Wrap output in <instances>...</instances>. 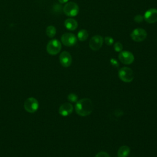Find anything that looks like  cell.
I'll return each mask as SVG.
<instances>
[{"label": "cell", "mask_w": 157, "mask_h": 157, "mask_svg": "<svg viewBox=\"0 0 157 157\" xmlns=\"http://www.w3.org/2000/svg\"><path fill=\"white\" fill-rule=\"evenodd\" d=\"M75 112L81 117H86L91 114L93 110V104L89 98H83L77 101L75 105Z\"/></svg>", "instance_id": "6da1fadb"}, {"label": "cell", "mask_w": 157, "mask_h": 157, "mask_svg": "<svg viewBox=\"0 0 157 157\" xmlns=\"http://www.w3.org/2000/svg\"><path fill=\"white\" fill-rule=\"evenodd\" d=\"M118 77L121 80L126 83L131 82L134 77L132 70L128 67H123L118 71Z\"/></svg>", "instance_id": "7a4b0ae2"}, {"label": "cell", "mask_w": 157, "mask_h": 157, "mask_svg": "<svg viewBox=\"0 0 157 157\" xmlns=\"http://www.w3.org/2000/svg\"><path fill=\"white\" fill-rule=\"evenodd\" d=\"M64 14L68 17H75L79 12V7L78 5L74 2H67L63 9Z\"/></svg>", "instance_id": "3957f363"}, {"label": "cell", "mask_w": 157, "mask_h": 157, "mask_svg": "<svg viewBox=\"0 0 157 157\" xmlns=\"http://www.w3.org/2000/svg\"><path fill=\"white\" fill-rule=\"evenodd\" d=\"M39 107L38 101L33 97L27 98L24 102V108L27 112L34 113L38 110Z\"/></svg>", "instance_id": "277c9868"}, {"label": "cell", "mask_w": 157, "mask_h": 157, "mask_svg": "<svg viewBox=\"0 0 157 157\" xmlns=\"http://www.w3.org/2000/svg\"><path fill=\"white\" fill-rule=\"evenodd\" d=\"M61 49V42L55 39L50 40L47 45V52L48 54L51 55H57Z\"/></svg>", "instance_id": "5b68a950"}, {"label": "cell", "mask_w": 157, "mask_h": 157, "mask_svg": "<svg viewBox=\"0 0 157 157\" xmlns=\"http://www.w3.org/2000/svg\"><path fill=\"white\" fill-rule=\"evenodd\" d=\"M131 39L135 42H142L144 40L147 36V33L143 28H138L134 29L130 34Z\"/></svg>", "instance_id": "8992f818"}, {"label": "cell", "mask_w": 157, "mask_h": 157, "mask_svg": "<svg viewBox=\"0 0 157 157\" xmlns=\"http://www.w3.org/2000/svg\"><path fill=\"white\" fill-rule=\"evenodd\" d=\"M61 40L63 44L67 47L74 46L77 42L76 36L74 34L69 33L63 34L61 37Z\"/></svg>", "instance_id": "52a82bcc"}, {"label": "cell", "mask_w": 157, "mask_h": 157, "mask_svg": "<svg viewBox=\"0 0 157 157\" xmlns=\"http://www.w3.org/2000/svg\"><path fill=\"white\" fill-rule=\"evenodd\" d=\"M104 42V39L102 36L99 35H95L93 36L89 42L90 48L94 51H97L99 50Z\"/></svg>", "instance_id": "ba28073f"}, {"label": "cell", "mask_w": 157, "mask_h": 157, "mask_svg": "<svg viewBox=\"0 0 157 157\" xmlns=\"http://www.w3.org/2000/svg\"><path fill=\"white\" fill-rule=\"evenodd\" d=\"M118 59L123 64H130L133 63L134 56L133 54L129 51H121L118 55Z\"/></svg>", "instance_id": "9c48e42d"}, {"label": "cell", "mask_w": 157, "mask_h": 157, "mask_svg": "<svg viewBox=\"0 0 157 157\" xmlns=\"http://www.w3.org/2000/svg\"><path fill=\"white\" fill-rule=\"evenodd\" d=\"M144 20L148 23H154L157 21V9H150L147 10L144 16Z\"/></svg>", "instance_id": "30bf717a"}, {"label": "cell", "mask_w": 157, "mask_h": 157, "mask_svg": "<svg viewBox=\"0 0 157 157\" xmlns=\"http://www.w3.org/2000/svg\"><path fill=\"white\" fill-rule=\"evenodd\" d=\"M59 59L61 64L64 67H67L70 66L72 63V56L71 54L67 51H64L61 52L59 55Z\"/></svg>", "instance_id": "8fae6325"}, {"label": "cell", "mask_w": 157, "mask_h": 157, "mask_svg": "<svg viewBox=\"0 0 157 157\" xmlns=\"http://www.w3.org/2000/svg\"><path fill=\"white\" fill-rule=\"evenodd\" d=\"M73 106L69 102H65L60 105L58 112L63 117H67L72 113L73 111Z\"/></svg>", "instance_id": "7c38bea8"}, {"label": "cell", "mask_w": 157, "mask_h": 157, "mask_svg": "<svg viewBox=\"0 0 157 157\" xmlns=\"http://www.w3.org/2000/svg\"><path fill=\"white\" fill-rule=\"evenodd\" d=\"M64 26L69 31H74L77 28V21L73 18H67L64 21Z\"/></svg>", "instance_id": "4fadbf2b"}, {"label": "cell", "mask_w": 157, "mask_h": 157, "mask_svg": "<svg viewBox=\"0 0 157 157\" xmlns=\"http://www.w3.org/2000/svg\"><path fill=\"white\" fill-rule=\"evenodd\" d=\"M130 153V148L127 145H123L120 147L117 152L118 157H127Z\"/></svg>", "instance_id": "5bb4252c"}, {"label": "cell", "mask_w": 157, "mask_h": 157, "mask_svg": "<svg viewBox=\"0 0 157 157\" xmlns=\"http://www.w3.org/2000/svg\"><path fill=\"white\" fill-rule=\"evenodd\" d=\"M88 37V33L86 29H81L77 33V38L80 41H85Z\"/></svg>", "instance_id": "9a60e30c"}, {"label": "cell", "mask_w": 157, "mask_h": 157, "mask_svg": "<svg viewBox=\"0 0 157 157\" xmlns=\"http://www.w3.org/2000/svg\"><path fill=\"white\" fill-rule=\"evenodd\" d=\"M56 33V29L55 27L52 25L48 26L46 28V34L50 38L53 37L55 36Z\"/></svg>", "instance_id": "2e32d148"}, {"label": "cell", "mask_w": 157, "mask_h": 157, "mask_svg": "<svg viewBox=\"0 0 157 157\" xmlns=\"http://www.w3.org/2000/svg\"><path fill=\"white\" fill-rule=\"evenodd\" d=\"M67 99L71 102H77L78 101V97L74 93H70L67 95Z\"/></svg>", "instance_id": "e0dca14e"}, {"label": "cell", "mask_w": 157, "mask_h": 157, "mask_svg": "<svg viewBox=\"0 0 157 157\" xmlns=\"http://www.w3.org/2000/svg\"><path fill=\"white\" fill-rule=\"evenodd\" d=\"M123 45L119 42H117L114 44L113 45V48H114V50L115 52H120L122 51L123 50Z\"/></svg>", "instance_id": "ac0fdd59"}, {"label": "cell", "mask_w": 157, "mask_h": 157, "mask_svg": "<svg viewBox=\"0 0 157 157\" xmlns=\"http://www.w3.org/2000/svg\"><path fill=\"white\" fill-rule=\"evenodd\" d=\"M104 41L105 42V44L107 45H111L113 44L114 42V40H113V39L112 37H110V36H106L105 38H104Z\"/></svg>", "instance_id": "d6986e66"}, {"label": "cell", "mask_w": 157, "mask_h": 157, "mask_svg": "<svg viewBox=\"0 0 157 157\" xmlns=\"http://www.w3.org/2000/svg\"><path fill=\"white\" fill-rule=\"evenodd\" d=\"M144 16L141 15H137L134 17V20L136 23H141L144 20Z\"/></svg>", "instance_id": "ffe728a7"}, {"label": "cell", "mask_w": 157, "mask_h": 157, "mask_svg": "<svg viewBox=\"0 0 157 157\" xmlns=\"http://www.w3.org/2000/svg\"><path fill=\"white\" fill-rule=\"evenodd\" d=\"M95 157H110V156L105 151H100L96 155Z\"/></svg>", "instance_id": "44dd1931"}, {"label": "cell", "mask_w": 157, "mask_h": 157, "mask_svg": "<svg viewBox=\"0 0 157 157\" xmlns=\"http://www.w3.org/2000/svg\"><path fill=\"white\" fill-rule=\"evenodd\" d=\"M53 10L55 12H61V11L62 10V6L60 4H56L53 6Z\"/></svg>", "instance_id": "7402d4cb"}, {"label": "cell", "mask_w": 157, "mask_h": 157, "mask_svg": "<svg viewBox=\"0 0 157 157\" xmlns=\"http://www.w3.org/2000/svg\"><path fill=\"white\" fill-rule=\"evenodd\" d=\"M110 61L111 64H112L113 66H114V67H118L119 63H118V62L115 59H114V58H111L110 60Z\"/></svg>", "instance_id": "603a6c76"}, {"label": "cell", "mask_w": 157, "mask_h": 157, "mask_svg": "<svg viewBox=\"0 0 157 157\" xmlns=\"http://www.w3.org/2000/svg\"><path fill=\"white\" fill-rule=\"evenodd\" d=\"M69 0H58L59 2L61 3V4H64V3H66Z\"/></svg>", "instance_id": "cb8c5ba5"}]
</instances>
